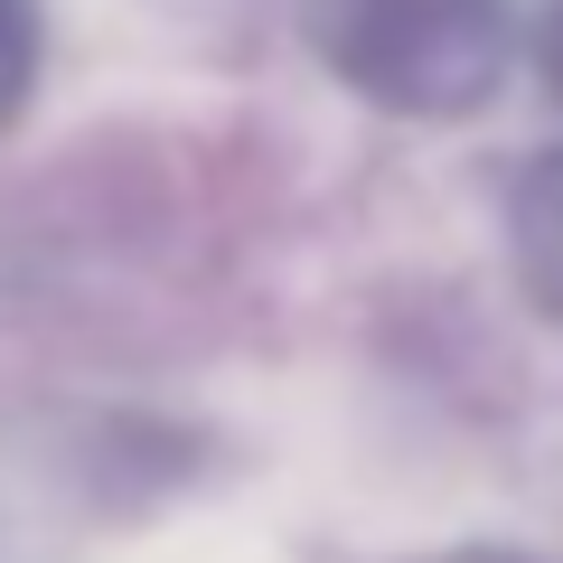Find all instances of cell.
Returning <instances> with one entry per match:
<instances>
[{
  "mask_svg": "<svg viewBox=\"0 0 563 563\" xmlns=\"http://www.w3.org/2000/svg\"><path fill=\"white\" fill-rule=\"evenodd\" d=\"M301 38L357 103L461 122L517 66V0H291Z\"/></svg>",
  "mask_w": 563,
  "mask_h": 563,
  "instance_id": "1",
  "label": "cell"
},
{
  "mask_svg": "<svg viewBox=\"0 0 563 563\" xmlns=\"http://www.w3.org/2000/svg\"><path fill=\"white\" fill-rule=\"evenodd\" d=\"M507 263H517V291L563 329V151H544L507 188Z\"/></svg>",
  "mask_w": 563,
  "mask_h": 563,
  "instance_id": "2",
  "label": "cell"
},
{
  "mask_svg": "<svg viewBox=\"0 0 563 563\" xmlns=\"http://www.w3.org/2000/svg\"><path fill=\"white\" fill-rule=\"evenodd\" d=\"M38 95V0H0V132Z\"/></svg>",
  "mask_w": 563,
  "mask_h": 563,
  "instance_id": "3",
  "label": "cell"
},
{
  "mask_svg": "<svg viewBox=\"0 0 563 563\" xmlns=\"http://www.w3.org/2000/svg\"><path fill=\"white\" fill-rule=\"evenodd\" d=\"M470 563H517V554H470Z\"/></svg>",
  "mask_w": 563,
  "mask_h": 563,
  "instance_id": "4",
  "label": "cell"
}]
</instances>
